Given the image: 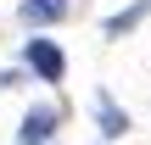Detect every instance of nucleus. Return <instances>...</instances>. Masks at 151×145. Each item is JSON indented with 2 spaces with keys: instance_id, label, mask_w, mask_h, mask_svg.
I'll return each mask as SVG.
<instances>
[{
  "instance_id": "20e7f679",
  "label": "nucleus",
  "mask_w": 151,
  "mask_h": 145,
  "mask_svg": "<svg viewBox=\"0 0 151 145\" xmlns=\"http://www.w3.org/2000/svg\"><path fill=\"white\" fill-rule=\"evenodd\" d=\"M95 112H101V134H106V140H118V134L129 129V117L112 106V95H101V101H95Z\"/></svg>"
},
{
  "instance_id": "f03ea898",
  "label": "nucleus",
  "mask_w": 151,
  "mask_h": 145,
  "mask_svg": "<svg viewBox=\"0 0 151 145\" xmlns=\"http://www.w3.org/2000/svg\"><path fill=\"white\" fill-rule=\"evenodd\" d=\"M17 17H22L28 28H39V22H62V17H67V0H22Z\"/></svg>"
},
{
  "instance_id": "f257e3e1",
  "label": "nucleus",
  "mask_w": 151,
  "mask_h": 145,
  "mask_svg": "<svg viewBox=\"0 0 151 145\" xmlns=\"http://www.w3.org/2000/svg\"><path fill=\"white\" fill-rule=\"evenodd\" d=\"M22 56H28V67H34L45 84H62L67 56H62V45H56V39H28V50H22Z\"/></svg>"
},
{
  "instance_id": "7ed1b4c3",
  "label": "nucleus",
  "mask_w": 151,
  "mask_h": 145,
  "mask_svg": "<svg viewBox=\"0 0 151 145\" xmlns=\"http://www.w3.org/2000/svg\"><path fill=\"white\" fill-rule=\"evenodd\" d=\"M50 129H56V106H34V112L22 117V145H45Z\"/></svg>"
}]
</instances>
